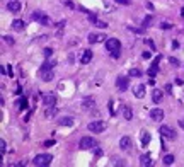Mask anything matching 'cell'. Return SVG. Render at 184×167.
I'll use <instances>...</instances> for the list:
<instances>
[{"mask_svg": "<svg viewBox=\"0 0 184 167\" xmlns=\"http://www.w3.org/2000/svg\"><path fill=\"white\" fill-rule=\"evenodd\" d=\"M51 160H53V157L49 154H39V155H36L32 159V164L36 167H46L51 164Z\"/></svg>", "mask_w": 184, "mask_h": 167, "instance_id": "cell-1", "label": "cell"}, {"mask_svg": "<svg viewBox=\"0 0 184 167\" xmlns=\"http://www.w3.org/2000/svg\"><path fill=\"white\" fill-rule=\"evenodd\" d=\"M31 19H32V20H36V22H39V24H43V26H49V24H51L49 15H46V14H44V12H41V10L32 12V14H31Z\"/></svg>", "mask_w": 184, "mask_h": 167, "instance_id": "cell-2", "label": "cell"}, {"mask_svg": "<svg viewBox=\"0 0 184 167\" xmlns=\"http://www.w3.org/2000/svg\"><path fill=\"white\" fill-rule=\"evenodd\" d=\"M78 147H80L82 150H92V149H96V147H97V140H96V138H92V137H84V138L80 140Z\"/></svg>", "mask_w": 184, "mask_h": 167, "instance_id": "cell-3", "label": "cell"}, {"mask_svg": "<svg viewBox=\"0 0 184 167\" xmlns=\"http://www.w3.org/2000/svg\"><path fill=\"white\" fill-rule=\"evenodd\" d=\"M104 130H106V123L101 121V119H96V121L89 123V131H92V133H102Z\"/></svg>", "mask_w": 184, "mask_h": 167, "instance_id": "cell-4", "label": "cell"}, {"mask_svg": "<svg viewBox=\"0 0 184 167\" xmlns=\"http://www.w3.org/2000/svg\"><path fill=\"white\" fill-rule=\"evenodd\" d=\"M160 133H162V137L164 138H167V140H176V131L172 130V128H169V126H160Z\"/></svg>", "mask_w": 184, "mask_h": 167, "instance_id": "cell-5", "label": "cell"}, {"mask_svg": "<svg viewBox=\"0 0 184 167\" xmlns=\"http://www.w3.org/2000/svg\"><path fill=\"white\" fill-rule=\"evenodd\" d=\"M106 48H107V51H114V50L121 48V43L114 38H109V39H106Z\"/></svg>", "mask_w": 184, "mask_h": 167, "instance_id": "cell-6", "label": "cell"}, {"mask_svg": "<svg viewBox=\"0 0 184 167\" xmlns=\"http://www.w3.org/2000/svg\"><path fill=\"white\" fill-rule=\"evenodd\" d=\"M119 147H121V150H123V152H128V150L133 147L131 138H130V137H123V138L119 140Z\"/></svg>", "mask_w": 184, "mask_h": 167, "instance_id": "cell-7", "label": "cell"}, {"mask_svg": "<svg viewBox=\"0 0 184 167\" xmlns=\"http://www.w3.org/2000/svg\"><path fill=\"white\" fill-rule=\"evenodd\" d=\"M87 39H89V43H92V44H94V43H104V41H106V36H104V34H97V32H90Z\"/></svg>", "mask_w": 184, "mask_h": 167, "instance_id": "cell-8", "label": "cell"}, {"mask_svg": "<svg viewBox=\"0 0 184 167\" xmlns=\"http://www.w3.org/2000/svg\"><path fill=\"white\" fill-rule=\"evenodd\" d=\"M20 9H22V7H20V2H19V0H9V2H7V10H9V12H14V14H15V12H19Z\"/></svg>", "mask_w": 184, "mask_h": 167, "instance_id": "cell-9", "label": "cell"}, {"mask_svg": "<svg viewBox=\"0 0 184 167\" xmlns=\"http://www.w3.org/2000/svg\"><path fill=\"white\" fill-rule=\"evenodd\" d=\"M150 118H152L154 121H162V119H164V111H162L160 108H155V109L150 111Z\"/></svg>", "mask_w": 184, "mask_h": 167, "instance_id": "cell-10", "label": "cell"}, {"mask_svg": "<svg viewBox=\"0 0 184 167\" xmlns=\"http://www.w3.org/2000/svg\"><path fill=\"white\" fill-rule=\"evenodd\" d=\"M128 84H130V80H128L126 77H119V79L116 80V87H118L121 92H125V90L128 89Z\"/></svg>", "mask_w": 184, "mask_h": 167, "instance_id": "cell-11", "label": "cell"}, {"mask_svg": "<svg viewBox=\"0 0 184 167\" xmlns=\"http://www.w3.org/2000/svg\"><path fill=\"white\" fill-rule=\"evenodd\" d=\"M159 61H160V55L154 60V65H152V67L148 68V72H147L150 77H155V75H157V70H159Z\"/></svg>", "mask_w": 184, "mask_h": 167, "instance_id": "cell-12", "label": "cell"}, {"mask_svg": "<svg viewBox=\"0 0 184 167\" xmlns=\"http://www.w3.org/2000/svg\"><path fill=\"white\" fill-rule=\"evenodd\" d=\"M145 90H147L145 84H140V85H137V87H135V97H137V99H142V97L145 96Z\"/></svg>", "mask_w": 184, "mask_h": 167, "instance_id": "cell-13", "label": "cell"}, {"mask_svg": "<svg viewBox=\"0 0 184 167\" xmlns=\"http://www.w3.org/2000/svg\"><path fill=\"white\" fill-rule=\"evenodd\" d=\"M89 20H90V22H94V26H97V27H104V29L107 27V24H106V22H102V20H99L94 14H89Z\"/></svg>", "mask_w": 184, "mask_h": 167, "instance_id": "cell-14", "label": "cell"}, {"mask_svg": "<svg viewBox=\"0 0 184 167\" xmlns=\"http://www.w3.org/2000/svg\"><path fill=\"white\" fill-rule=\"evenodd\" d=\"M92 60V51L90 50H84V53H82V56H80V63H89Z\"/></svg>", "mask_w": 184, "mask_h": 167, "instance_id": "cell-15", "label": "cell"}, {"mask_svg": "<svg viewBox=\"0 0 184 167\" xmlns=\"http://www.w3.org/2000/svg\"><path fill=\"white\" fill-rule=\"evenodd\" d=\"M43 102H44L46 108H48V106H55V104H56V97H55L53 94H48V96L43 97Z\"/></svg>", "mask_w": 184, "mask_h": 167, "instance_id": "cell-16", "label": "cell"}, {"mask_svg": "<svg viewBox=\"0 0 184 167\" xmlns=\"http://www.w3.org/2000/svg\"><path fill=\"white\" fill-rule=\"evenodd\" d=\"M41 80L43 82H51L53 80V72L51 70H41Z\"/></svg>", "mask_w": 184, "mask_h": 167, "instance_id": "cell-17", "label": "cell"}, {"mask_svg": "<svg viewBox=\"0 0 184 167\" xmlns=\"http://www.w3.org/2000/svg\"><path fill=\"white\" fill-rule=\"evenodd\" d=\"M26 27V24H24V20H20V19H15L14 22H12V29L14 31H22Z\"/></svg>", "mask_w": 184, "mask_h": 167, "instance_id": "cell-18", "label": "cell"}, {"mask_svg": "<svg viewBox=\"0 0 184 167\" xmlns=\"http://www.w3.org/2000/svg\"><path fill=\"white\" fill-rule=\"evenodd\" d=\"M152 99H154V102H155V104H159V102L164 99V92H162V90H154Z\"/></svg>", "mask_w": 184, "mask_h": 167, "instance_id": "cell-19", "label": "cell"}, {"mask_svg": "<svg viewBox=\"0 0 184 167\" xmlns=\"http://www.w3.org/2000/svg\"><path fill=\"white\" fill-rule=\"evenodd\" d=\"M150 138H152V137H150V133H148L147 130H143V131H142V135H140L142 143H143V145H148V143H150Z\"/></svg>", "mask_w": 184, "mask_h": 167, "instance_id": "cell-20", "label": "cell"}, {"mask_svg": "<svg viewBox=\"0 0 184 167\" xmlns=\"http://www.w3.org/2000/svg\"><path fill=\"white\" fill-rule=\"evenodd\" d=\"M123 116H125V119L131 121V118H133V111H131L128 106H123Z\"/></svg>", "mask_w": 184, "mask_h": 167, "instance_id": "cell-21", "label": "cell"}, {"mask_svg": "<svg viewBox=\"0 0 184 167\" xmlns=\"http://www.w3.org/2000/svg\"><path fill=\"white\" fill-rule=\"evenodd\" d=\"M150 164H152V157L148 154H145V155L140 157V166H150Z\"/></svg>", "mask_w": 184, "mask_h": 167, "instance_id": "cell-22", "label": "cell"}, {"mask_svg": "<svg viewBox=\"0 0 184 167\" xmlns=\"http://www.w3.org/2000/svg\"><path fill=\"white\" fill-rule=\"evenodd\" d=\"M55 114H56V108H55V106H48L46 111H44V116H46V118H53Z\"/></svg>", "mask_w": 184, "mask_h": 167, "instance_id": "cell-23", "label": "cell"}, {"mask_svg": "<svg viewBox=\"0 0 184 167\" xmlns=\"http://www.w3.org/2000/svg\"><path fill=\"white\" fill-rule=\"evenodd\" d=\"M96 106V101L94 99H85L84 101V109H92Z\"/></svg>", "mask_w": 184, "mask_h": 167, "instance_id": "cell-24", "label": "cell"}, {"mask_svg": "<svg viewBox=\"0 0 184 167\" xmlns=\"http://www.w3.org/2000/svg\"><path fill=\"white\" fill-rule=\"evenodd\" d=\"M58 125H61V126H72L73 125V119L72 118H63V119L58 121Z\"/></svg>", "mask_w": 184, "mask_h": 167, "instance_id": "cell-25", "label": "cell"}, {"mask_svg": "<svg viewBox=\"0 0 184 167\" xmlns=\"http://www.w3.org/2000/svg\"><path fill=\"white\" fill-rule=\"evenodd\" d=\"M174 160H176V159H174V155H166V157L162 159L164 166H172V164H174Z\"/></svg>", "mask_w": 184, "mask_h": 167, "instance_id": "cell-26", "label": "cell"}, {"mask_svg": "<svg viewBox=\"0 0 184 167\" xmlns=\"http://www.w3.org/2000/svg\"><path fill=\"white\" fill-rule=\"evenodd\" d=\"M152 20H154L152 15H147V17L142 20V26H143V27H150V26H152Z\"/></svg>", "mask_w": 184, "mask_h": 167, "instance_id": "cell-27", "label": "cell"}, {"mask_svg": "<svg viewBox=\"0 0 184 167\" xmlns=\"http://www.w3.org/2000/svg\"><path fill=\"white\" fill-rule=\"evenodd\" d=\"M56 63L55 61H44L43 63V67H41V70H53V67H55Z\"/></svg>", "mask_w": 184, "mask_h": 167, "instance_id": "cell-28", "label": "cell"}, {"mask_svg": "<svg viewBox=\"0 0 184 167\" xmlns=\"http://www.w3.org/2000/svg\"><path fill=\"white\" fill-rule=\"evenodd\" d=\"M130 77H142V70H138V68H131V70H130Z\"/></svg>", "mask_w": 184, "mask_h": 167, "instance_id": "cell-29", "label": "cell"}, {"mask_svg": "<svg viewBox=\"0 0 184 167\" xmlns=\"http://www.w3.org/2000/svg\"><path fill=\"white\" fill-rule=\"evenodd\" d=\"M0 152H2V155L7 152V143H5L3 140H0Z\"/></svg>", "mask_w": 184, "mask_h": 167, "instance_id": "cell-30", "label": "cell"}, {"mask_svg": "<svg viewBox=\"0 0 184 167\" xmlns=\"http://www.w3.org/2000/svg\"><path fill=\"white\" fill-rule=\"evenodd\" d=\"M169 63H171L172 67H179V60H177V58H172V56H171V58H169Z\"/></svg>", "mask_w": 184, "mask_h": 167, "instance_id": "cell-31", "label": "cell"}, {"mask_svg": "<svg viewBox=\"0 0 184 167\" xmlns=\"http://www.w3.org/2000/svg\"><path fill=\"white\" fill-rule=\"evenodd\" d=\"M145 43L150 46V50H152V51H155V44H154V41H152V39H145Z\"/></svg>", "mask_w": 184, "mask_h": 167, "instance_id": "cell-32", "label": "cell"}, {"mask_svg": "<svg viewBox=\"0 0 184 167\" xmlns=\"http://www.w3.org/2000/svg\"><path fill=\"white\" fill-rule=\"evenodd\" d=\"M51 55H53V50H51V48H44V56H46V58H49Z\"/></svg>", "mask_w": 184, "mask_h": 167, "instance_id": "cell-33", "label": "cell"}, {"mask_svg": "<svg viewBox=\"0 0 184 167\" xmlns=\"http://www.w3.org/2000/svg\"><path fill=\"white\" fill-rule=\"evenodd\" d=\"M19 106H20V109H26V108H27V101L22 97V99H20V102H19Z\"/></svg>", "mask_w": 184, "mask_h": 167, "instance_id": "cell-34", "label": "cell"}, {"mask_svg": "<svg viewBox=\"0 0 184 167\" xmlns=\"http://www.w3.org/2000/svg\"><path fill=\"white\" fill-rule=\"evenodd\" d=\"M119 55H121V53H119V50H114V51H111V56H113V58H119Z\"/></svg>", "mask_w": 184, "mask_h": 167, "instance_id": "cell-35", "label": "cell"}, {"mask_svg": "<svg viewBox=\"0 0 184 167\" xmlns=\"http://www.w3.org/2000/svg\"><path fill=\"white\" fill-rule=\"evenodd\" d=\"M142 56H143L145 60H148V58L152 56V53H150V51H143V53H142Z\"/></svg>", "mask_w": 184, "mask_h": 167, "instance_id": "cell-36", "label": "cell"}, {"mask_svg": "<svg viewBox=\"0 0 184 167\" xmlns=\"http://www.w3.org/2000/svg\"><path fill=\"white\" fill-rule=\"evenodd\" d=\"M116 3H121V5H130V0H114Z\"/></svg>", "mask_w": 184, "mask_h": 167, "instance_id": "cell-37", "label": "cell"}, {"mask_svg": "<svg viewBox=\"0 0 184 167\" xmlns=\"http://www.w3.org/2000/svg\"><path fill=\"white\" fill-rule=\"evenodd\" d=\"M172 27V24H169V22H164L162 24V29H171Z\"/></svg>", "mask_w": 184, "mask_h": 167, "instance_id": "cell-38", "label": "cell"}, {"mask_svg": "<svg viewBox=\"0 0 184 167\" xmlns=\"http://www.w3.org/2000/svg\"><path fill=\"white\" fill-rule=\"evenodd\" d=\"M49 145H55V140H48V142H44V147H49Z\"/></svg>", "mask_w": 184, "mask_h": 167, "instance_id": "cell-39", "label": "cell"}, {"mask_svg": "<svg viewBox=\"0 0 184 167\" xmlns=\"http://www.w3.org/2000/svg\"><path fill=\"white\" fill-rule=\"evenodd\" d=\"M128 29H130V31H133V32H142V29H137V27H131V26H130Z\"/></svg>", "mask_w": 184, "mask_h": 167, "instance_id": "cell-40", "label": "cell"}, {"mask_svg": "<svg viewBox=\"0 0 184 167\" xmlns=\"http://www.w3.org/2000/svg\"><path fill=\"white\" fill-rule=\"evenodd\" d=\"M65 5H67V7H68V9H75V5H73V3H72V2H67V3H65Z\"/></svg>", "mask_w": 184, "mask_h": 167, "instance_id": "cell-41", "label": "cell"}, {"mask_svg": "<svg viewBox=\"0 0 184 167\" xmlns=\"http://www.w3.org/2000/svg\"><path fill=\"white\" fill-rule=\"evenodd\" d=\"M7 73H9V77H12V67H10V65L7 67Z\"/></svg>", "mask_w": 184, "mask_h": 167, "instance_id": "cell-42", "label": "cell"}, {"mask_svg": "<svg viewBox=\"0 0 184 167\" xmlns=\"http://www.w3.org/2000/svg\"><path fill=\"white\" fill-rule=\"evenodd\" d=\"M96 155H97V157H99V155H102V150H101V149H97V147H96Z\"/></svg>", "mask_w": 184, "mask_h": 167, "instance_id": "cell-43", "label": "cell"}, {"mask_svg": "<svg viewBox=\"0 0 184 167\" xmlns=\"http://www.w3.org/2000/svg\"><path fill=\"white\" fill-rule=\"evenodd\" d=\"M145 5H147V9H150V10H154V5H152V3H150V2H147V3H145Z\"/></svg>", "mask_w": 184, "mask_h": 167, "instance_id": "cell-44", "label": "cell"}, {"mask_svg": "<svg viewBox=\"0 0 184 167\" xmlns=\"http://www.w3.org/2000/svg\"><path fill=\"white\" fill-rule=\"evenodd\" d=\"M179 126H181V128H184V119H179Z\"/></svg>", "mask_w": 184, "mask_h": 167, "instance_id": "cell-45", "label": "cell"}, {"mask_svg": "<svg viewBox=\"0 0 184 167\" xmlns=\"http://www.w3.org/2000/svg\"><path fill=\"white\" fill-rule=\"evenodd\" d=\"M181 15H183V17H184V7H183V9H181Z\"/></svg>", "mask_w": 184, "mask_h": 167, "instance_id": "cell-46", "label": "cell"}]
</instances>
